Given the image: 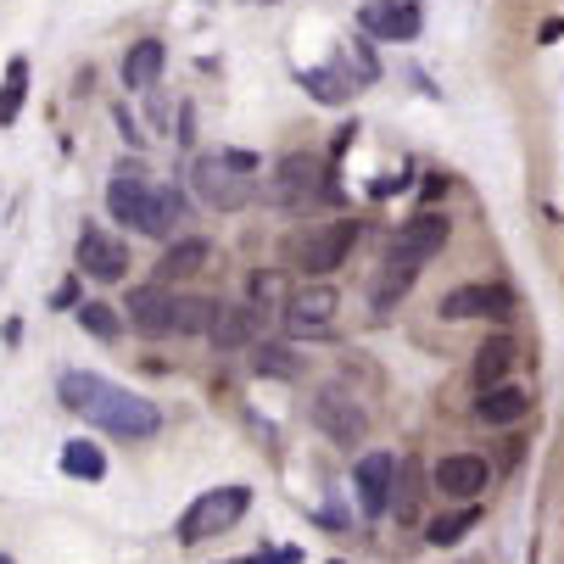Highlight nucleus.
<instances>
[{"label":"nucleus","instance_id":"f257e3e1","mask_svg":"<svg viewBox=\"0 0 564 564\" xmlns=\"http://www.w3.org/2000/svg\"><path fill=\"white\" fill-rule=\"evenodd\" d=\"M56 397H62V409L78 414V420H90L96 431L107 436H123V442H151L156 431H163V414H156V402L107 380V375H90V369H67L56 380Z\"/></svg>","mask_w":564,"mask_h":564},{"label":"nucleus","instance_id":"f03ea898","mask_svg":"<svg viewBox=\"0 0 564 564\" xmlns=\"http://www.w3.org/2000/svg\"><path fill=\"white\" fill-rule=\"evenodd\" d=\"M447 235H453V224H447V213H414L409 224L397 229V240H391V252H386V269H380V285H375V307L380 313H391L402 296L414 291V280H420V269L447 247Z\"/></svg>","mask_w":564,"mask_h":564},{"label":"nucleus","instance_id":"7ed1b4c3","mask_svg":"<svg viewBox=\"0 0 564 564\" xmlns=\"http://www.w3.org/2000/svg\"><path fill=\"white\" fill-rule=\"evenodd\" d=\"M107 213L118 224H134L140 235H156V240L174 235V224H185V202L174 191H163L145 174V163H129V156L107 180Z\"/></svg>","mask_w":564,"mask_h":564},{"label":"nucleus","instance_id":"20e7f679","mask_svg":"<svg viewBox=\"0 0 564 564\" xmlns=\"http://www.w3.org/2000/svg\"><path fill=\"white\" fill-rule=\"evenodd\" d=\"M258 163L252 156H240V151H218V156H196V169H191V191L218 207V213H235V207H247L258 196Z\"/></svg>","mask_w":564,"mask_h":564},{"label":"nucleus","instance_id":"39448f33","mask_svg":"<svg viewBox=\"0 0 564 564\" xmlns=\"http://www.w3.org/2000/svg\"><path fill=\"white\" fill-rule=\"evenodd\" d=\"M330 174L318 169V156L307 151H291L274 163V180H269V196L285 207V213H313V207H325L336 202V185H325Z\"/></svg>","mask_w":564,"mask_h":564},{"label":"nucleus","instance_id":"423d86ee","mask_svg":"<svg viewBox=\"0 0 564 564\" xmlns=\"http://www.w3.org/2000/svg\"><path fill=\"white\" fill-rule=\"evenodd\" d=\"M247 509H252V487H218V492H202V498L180 514L174 536H180L185 547H196V542L224 536L229 525H240V514H247Z\"/></svg>","mask_w":564,"mask_h":564},{"label":"nucleus","instance_id":"0eeeda50","mask_svg":"<svg viewBox=\"0 0 564 564\" xmlns=\"http://www.w3.org/2000/svg\"><path fill=\"white\" fill-rule=\"evenodd\" d=\"M352 247H358V224L352 218H330V224H318V229H307L296 247H291V263H296V274H307V280H325V274H336L347 258H352Z\"/></svg>","mask_w":564,"mask_h":564},{"label":"nucleus","instance_id":"6e6552de","mask_svg":"<svg viewBox=\"0 0 564 564\" xmlns=\"http://www.w3.org/2000/svg\"><path fill=\"white\" fill-rule=\"evenodd\" d=\"M436 313L447 325H464V318H514V291L503 280H469V285H453Z\"/></svg>","mask_w":564,"mask_h":564},{"label":"nucleus","instance_id":"1a4fd4ad","mask_svg":"<svg viewBox=\"0 0 564 564\" xmlns=\"http://www.w3.org/2000/svg\"><path fill=\"white\" fill-rule=\"evenodd\" d=\"M313 425L325 431L336 447H358L369 436V414H364V402L347 386H325L313 397Z\"/></svg>","mask_w":564,"mask_h":564},{"label":"nucleus","instance_id":"9d476101","mask_svg":"<svg viewBox=\"0 0 564 564\" xmlns=\"http://www.w3.org/2000/svg\"><path fill=\"white\" fill-rule=\"evenodd\" d=\"M73 258H78V269H85L90 280H101V285H118V280L129 274V247H123L118 235H107L101 224H85V229H78Z\"/></svg>","mask_w":564,"mask_h":564},{"label":"nucleus","instance_id":"9b49d317","mask_svg":"<svg viewBox=\"0 0 564 564\" xmlns=\"http://www.w3.org/2000/svg\"><path fill=\"white\" fill-rule=\"evenodd\" d=\"M431 487H436V498H447V503H475L480 492L492 487V469H487V458H475V453H447V458L431 469Z\"/></svg>","mask_w":564,"mask_h":564},{"label":"nucleus","instance_id":"f8f14e48","mask_svg":"<svg viewBox=\"0 0 564 564\" xmlns=\"http://www.w3.org/2000/svg\"><path fill=\"white\" fill-rule=\"evenodd\" d=\"M352 487H358V503H364V514H386L391 509V498H397V458L391 453H364L358 464H352Z\"/></svg>","mask_w":564,"mask_h":564},{"label":"nucleus","instance_id":"ddd939ff","mask_svg":"<svg viewBox=\"0 0 564 564\" xmlns=\"http://www.w3.org/2000/svg\"><path fill=\"white\" fill-rule=\"evenodd\" d=\"M174 302H180V296H174L169 285H134V291H129V307H123V313H129V330H140V336H151V341H156V336H174Z\"/></svg>","mask_w":564,"mask_h":564},{"label":"nucleus","instance_id":"4468645a","mask_svg":"<svg viewBox=\"0 0 564 564\" xmlns=\"http://www.w3.org/2000/svg\"><path fill=\"white\" fill-rule=\"evenodd\" d=\"M358 23H364V34L397 45V40H414L425 29V12H420V0H369Z\"/></svg>","mask_w":564,"mask_h":564},{"label":"nucleus","instance_id":"2eb2a0df","mask_svg":"<svg viewBox=\"0 0 564 564\" xmlns=\"http://www.w3.org/2000/svg\"><path fill=\"white\" fill-rule=\"evenodd\" d=\"M213 263V240L207 235H180L174 247L156 258V285H180V280H196L202 269Z\"/></svg>","mask_w":564,"mask_h":564},{"label":"nucleus","instance_id":"dca6fc26","mask_svg":"<svg viewBox=\"0 0 564 564\" xmlns=\"http://www.w3.org/2000/svg\"><path fill=\"white\" fill-rule=\"evenodd\" d=\"M336 307H341V296H336V285H302L296 296H285V325L302 336V330H325L330 318H336Z\"/></svg>","mask_w":564,"mask_h":564},{"label":"nucleus","instance_id":"f3484780","mask_svg":"<svg viewBox=\"0 0 564 564\" xmlns=\"http://www.w3.org/2000/svg\"><path fill=\"white\" fill-rule=\"evenodd\" d=\"M258 325H263L258 307H224V302H218L213 325H207V341H213L218 352H235V347H247V341L258 336Z\"/></svg>","mask_w":564,"mask_h":564},{"label":"nucleus","instance_id":"a211bd4d","mask_svg":"<svg viewBox=\"0 0 564 564\" xmlns=\"http://www.w3.org/2000/svg\"><path fill=\"white\" fill-rule=\"evenodd\" d=\"M531 414V397L520 386H487L475 397V420L480 425H520Z\"/></svg>","mask_w":564,"mask_h":564},{"label":"nucleus","instance_id":"6ab92c4d","mask_svg":"<svg viewBox=\"0 0 564 564\" xmlns=\"http://www.w3.org/2000/svg\"><path fill=\"white\" fill-rule=\"evenodd\" d=\"M169 67V45L163 40H134L123 56V90H151Z\"/></svg>","mask_w":564,"mask_h":564},{"label":"nucleus","instance_id":"aec40b11","mask_svg":"<svg viewBox=\"0 0 564 564\" xmlns=\"http://www.w3.org/2000/svg\"><path fill=\"white\" fill-rule=\"evenodd\" d=\"M509 369H514V341H509V336L480 341V352H475V386H480V391H487V386H503Z\"/></svg>","mask_w":564,"mask_h":564},{"label":"nucleus","instance_id":"412c9836","mask_svg":"<svg viewBox=\"0 0 564 564\" xmlns=\"http://www.w3.org/2000/svg\"><path fill=\"white\" fill-rule=\"evenodd\" d=\"M23 101H29V62L12 56V62H7V78H0V129L18 123Z\"/></svg>","mask_w":564,"mask_h":564},{"label":"nucleus","instance_id":"4be33fe9","mask_svg":"<svg viewBox=\"0 0 564 564\" xmlns=\"http://www.w3.org/2000/svg\"><path fill=\"white\" fill-rule=\"evenodd\" d=\"M213 313H218L213 296H180L174 302V336H207Z\"/></svg>","mask_w":564,"mask_h":564},{"label":"nucleus","instance_id":"5701e85b","mask_svg":"<svg viewBox=\"0 0 564 564\" xmlns=\"http://www.w3.org/2000/svg\"><path fill=\"white\" fill-rule=\"evenodd\" d=\"M475 525H480V509L464 503V509H453V514H436V520L425 525V536H431L436 547H453V542H464V531H475Z\"/></svg>","mask_w":564,"mask_h":564},{"label":"nucleus","instance_id":"b1692460","mask_svg":"<svg viewBox=\"0 0 564 564\" xmlns=\"http://www.w3.org/2000/svg\"><path fill=\"white\" fill-rule=\"evenodd\" d=\"M62 469H67L73 480H101V475H107V458H101L96 442H67V447H62Z\"/></svg>","mask_w":564,"mask_h":564},{"label":"nucleus","instance_id":"393cba45","mask_svg":"<svg viewBox=\"0 0 564 564\" xmlns=\"http://www.w3.org/2000/svg\"><path fill=\"white\" fill-rule=\"evenodd\" d=\"M78 325H85L96 341H118L123 318H118V307H107V302H85V307H78Z\"/></svg>","mask_w":564,"mask_h":564},{"label":"nucleus","instance_id":"a878e982","mask_svg":"<svg viewBox=\"0 0 564 564\" xmlns=\"http://www.w3.org/2000/svg\"><path fill=\"white\" fill-rule=\"evenodd\" d=\"M252 369H258V375H269V380H296V375H302V364H296V352H291V347H258Z\"/></svg>","mask_w":564,"mask_h":564},{"label":"nucleus","instance_id":"bb28decb","mask_svg":"<svg viewBox=\"0 0 564 564\" xmlns=\"http://www.w3.org/2000/svg\"><path fill=\"white\" fill-rule=\"evenodd\" d=\"M307 90H313L318 101H325V107H336V101H347V90H341V78H336L330 67H313V73H307Z\"/></svg>","mask_w":564,"mask_h":564},{"label":"nucleus","instance_id":"cd10ccee","mask_svg":"<svg viewBox=\"0 0 564 564\" xmlns=\"http://www.w3.org/2000/svg\"><path fill=\"white\" fill-rule=\"evenodd\" d=\"M274 302H280V280H274V274H258V280H252V307L263 313V307H274Z\"/></svg>","mask_w":564,"mask_h":564},{"label":"nucleus","instance_id":"c85d7f7f","mask_svg":"<svg viewBox=\"0 0 564 564\" xmlns=\"http://www.w3.org/2000/svg\"><path fill=\"white\" fill-rule=\"evenodd\" d=\"M224 564H263V558H224Z\"/></svg>","mask_w":564,"mask_h":564},{"label":"nucleus","instance_id":"c756f323","mask_svg":"<svg viewBox=\"0 0 564 564\" xmlns=\"http://www.w3.org/2000/svg\"><path fill=\"white\" fill-rule=\"evenodd\" d=\"M263 7H280V0H263Z\"/></svg>","mask_w":564,"mask_h":564},{"label":"nucleus","instance_id":"7c9ffc66","mask_svg":"<svg viewBox=\"0 0 564 564\" xmlns=\"http://www.w3.org/2000/svg\"><path fill=\"white\" fill-rule=\"evenodd\" d=\"M0 564H12V558H0Z\"/></svg>","mask_w":564,"mask_h":564}]
</instances>
